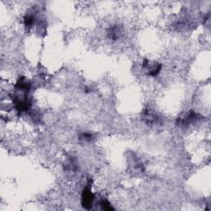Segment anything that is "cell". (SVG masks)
<instances>
[{
    "mask_svg": "<svg viewBox=\"0 0 211 211\" xmlns=\"http://www.w3.org/2000/svg\"><path fill=\"white\" fill-rule=\"evenodd\" d=\"M94 195L91 191L90 188L86 187L82 192V205L85 209H90L92 206V204L94 201Z\"/></svg>",
    "mask_w": 211,
    "mask_h": 211,
    "instance_id": "obj_1",
    "label": "cell"
},
{
    "mask_svg": "<svg viewBox=\"0 0 211 211\" xmlns=\"http://www.w3.org/2000/svg\"><path fill=\"white\" fill-rule=\"evenodd\" d=\"M35 22V17L32 15H27L24 17V23L27 27H31Z\"/></svg>",
    "mask_w": 211,
    "mask_h": 211,
    "instance_id": "obj_2",
    "label": "cell"
},
{
    "mask_svg": "<svg viewBox=\"0 0 211 211\" xmlns=\"http://www.w3.org/2000/svg\"><path fill=\"white\" fill-rule=\"evenodd\" d=\"M101 205L102 210H113V207L110 205V203L107 201L106 200L101 201Z\"/></svg>",
    "mask_w": 211,
    "mask_h": 211,
    "instance_id": "obj_3",
    "label": "cell"
}]
</instances>
